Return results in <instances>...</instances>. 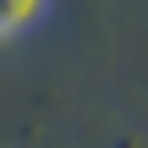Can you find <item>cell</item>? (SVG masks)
I'll list each match as a JSON object with an SVG mask.
<instances>
[{"instance_id":"1","label":"cell","mask_w":148,"mask_h":148,"mask_svg":"<svg viewBox=\"0 0 148 148\" xmlns=\"http://www.w3.org/2000/svg\"><path fill=\"white\" fill-rule=\"evenodd\" d=\"M44 16H49V0H0V44L5 38H22Z\"/></svg>"}]
</instances>
